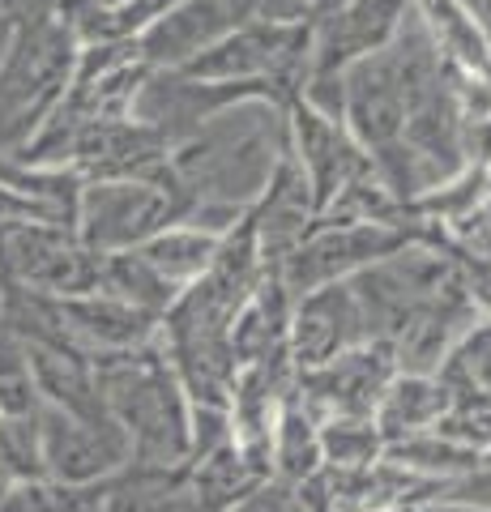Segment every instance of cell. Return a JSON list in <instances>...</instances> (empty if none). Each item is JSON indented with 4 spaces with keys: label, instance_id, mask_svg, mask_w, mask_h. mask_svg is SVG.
Instances as JSON below:
<instances>
[{
    "label": "cell",
    "instance_id": "cell-7",
    "mask_svg": "<svg viewBox=\"0 0 491 512\" xmlns=\"http://www.w3.org/2000/svg\"><path fill=\"white\" fill-rule=\"evenodd\" d=\"M308 47H312L308 22L252 18L248 26L231 30L227 39H218L201 56H193L180 73L201 77V82H269L287 99H295L308 77Z\"/></svg>",
    "mask_w": 491,
    "mask_h": 512
},
{
    "label": "cell",
    "instance_id": "cell-39",
    "mask_svg": "<svg viewBox=\"0 0 491 512\" xmlns=\"http://www.w3.org/2000/svg\"><path fill=\"white\" fill-rule=\"evenodd\" d=\"M103 9H120V5H129V0H99Z\"/></svg>",
    "mask_w": 491,
    "mask_h": 512
},
{
    "label": "cell",
    "instance_id": "cell-33",
    "mask_svg": "<svg viewBox=\"0 0 491 512\" xmlns=\"http://www.w3.org/2000/svg\"><path fill=\"white\" fill-rule=\"evenodd\" d=\"M436 504H462L474 512H491V461L462 474V478H453V483H445L436 495Z\"/></svg>",
    "mask_w": 491,
    "mask_h": 512
},
{
    "label": "cell",
    "instance_id": "cell-1",
    "mask_svg": "<svg viewBox=\"0 0 491 512\" xmlns=\"http://www.w3.org/2000/svg\"><path fill=\"white\" fill-rule=\"evenodd\" d=\"M282 150H287V116L261 99L227 107L201 133L171 146L167 171L193 205L188 222L227 235L261 201Z\"/></svg>",
    "mask_w": 491,
    "mask_h": 512
},
{
    "label": "cell",
    "instance_id": "cell-5",
    "mask_svg": "<svg viewBox=\"0 0 491 512\" xmlns=\"http://www.w3.org/2000/svg\"><path fill=\"white\" fill-rule=\"evenodd\" d=\"M188 214H193V205H188L184 188L163 167L150 180L82 184L73 231L94 252H124V248H141L146 239L176 227V222H188Z\"/></svg>",
    "mask_w": 491,
    "mask_h": 512
},
{
    "label": "cell",
    "instance_id": "cell-25",
    "mask_svg": "<svg viewBox=\"0 0 491 512\" xmlns=\"http://www.w3.org/2000/svg\"><path fill=\"white\" fill-rule=\"evenodd\" d=\"M218 231H205V227H193V222H176V227L158 231L154 239H146L137 252L163 274L167 282H176L180 291L193 286L205 269H210L214 252H218Z\"/></svg>",
    "mask_w": 491,
    "mask_h": 512
},
{
    "label": "cell",
    "instance_id": "cell-23",
    "mask_svg": "<svg viewBox=\"0 0 491 512\" xmlns=\"http://www.w3.org/2000/svg\"><path fill=\"white\" fill-rule=\"evenodd\" d=\"M261 483H269V478H261L252 470L244 461V453L235 448V440H227V444H218L214 453L188 461L184 495H188V504H193V512H231Z\"/></svg>",
    "mask_w": 491,
    "mask_h": 512
},
{
    "label": "cell",
    "instance_id": "cell-26",
    "mask_svg": "<svg viewBox=\"0 0 491 512\" xmlns=\"http://www.w3.org/2000/svg\"><path fill=\"white\" fill-rule=\"evenodd\" d=\"M415 18L423 22V30L436 39V47L445 52L449 64L466 73H483L491 77V64H487V47L474 30L470 13L462 9V0H410Z\"/></svg>",
    "mask_w": 491,
    "mask_h": 512
},
{
    "label": "cell",
    "instance_id": "cell-4",
    "mask_svg": "<svg viewBox=\"0 0 491 512\" xmlns=\"http://www.w3.org/2000/svg\"><path fill=\"white\" fill-rule=\"evenodd\" d=\"M410 244L453 248V239L415 214H410V222H316L304 235V244L282 261L278 278L287 282L291 295H304L316 286L355 278L359 269L389 261Z\"/></svg>",
    "mask_w": 491,
    "mask_h": 512
},
{
    "label": "cell",
    "instance_id": "cell-38",
    "mask_svg": "<svg viewBox=\"0 0 491 512\" xmlns=\"http://www.w3.org/2000/svg\"><path fill=\"white\" fill-rule=\"evenodd\" d=\"M423 512H474V508H462V504H427Z\"/></svg>",
    "mask_w": 491,
    "mask_h": 512
},
{
    "label": "cell",
    "instance_id": "cell-29",
    "mask_svg": "<svg viewBox=\"0 0 491 512\" xmlns=\"http://www.w3.org/2000/svg\"><path fill=\"white\" fill-rule=\"evenodd\" d=\"M385 436L376 419H355V414H334L321 419V457L325 466H372L385 457Z\"/></svg>",
    "mask_w": 491,
    "mask_h": 512
},
{
    "label": "cell",
    "instance_id": "cell-28",
    "mask_svg": "<svg viewBox=\"0 0 491 512\" xmlns=\"http://www.w3.org/2000/svg\"><path fill=\"white\" fill-rule=\"evenodd\" d=\"M453 397H491V316H479L432 372Z\"/></svg>",
    "mask_w": 491,
    "mask_h": 512
},
{
    "label": "cell",
    "instance_id": "cell-18",
    "mask_svg": "<svg viewBox=\"0 0 491 512\" xmlns=\"http://www.w3.org/2000/svg\"><path fill=\"white\" fill-rule=\"evenodd\" d=\"M252 227H257V244H261V261L269 274H278L282 261L304 244V235L316 227V197L304 167L295 163L291 146L282 150L269 188L261 192V201L252 205Z\"/></svg>",
    "mask_w": 491,
    "mask_h": 512
},
{
    "label": "cell",
    "instance_id": "cell-30",
    "mask_svg": "<svg viewBox=\"0 0 491 512\" xmlns=\"http://www.w3.org/2000/svg\"><path fill=\"white\" fill-rule=\"evenodd\" d=\"M0 414L5 419L39 414V393H35V376H30L26 346L5 320H0Z\"/></svg>",
    "mask_w": 491,
    "mask_h": 512
},
{
    "label": "cell",
    "instance_id": "cell-2",
    "mask_svg": "<svg viewBox=\"0 0 491 512\" xmlns=\"http://www.w3.org/2000/svg\"><path fill=\"white\" fill-rule=\"evenodd\" d=\"M94 376L107 414L129 436V466L176 470L193 448V402L171 372L163 346H141L124 355H94Z\"/></svg>",
    "mask_w": 491,
    "mask_h": 512
},
{
    "label": "cell",
    "instance_id": "cell-13",
    "mask_svg": "<svg viewBox=\"0 0 491 512\" xmlns=\"http://www.w3.org/2000/svg\"><path fill=\"white\" fill-rule=\"evenodd\" d=\"M338 120L346 124L363 154L380 163L393 150H402V128H406V86L398 73V60L385 47L368 60H359L355 69L342 73V103Z\"/></svg>",
    "mask_w": 491,
    "mask_h": 512
},
{
    "label": "cell",
    "instance_id": "cell-36",
    "mask_svg": "<svg viewBox=\"0 0 491 512\" xmlns=\"http://www.w3.org/2000/svg\"><path fill=\"white\" fill-rule=\"evenodd\" d=\"M462 9L470 13L474 30H479V39L487 47V64H491V0H462Z\"/></svg>",
    "mask_w": 491,
    "mask_h": 512
},
{
    "label": "cell",
    "instance_id": "cell-32",
    "mask_svg": "<svg viewBox=\"0 0 491 512\" xmlns=\"http://www.w3.org/2000/svg\"><path fill=\"white\" fill-rule=\"evenodd\" d=\"M432 431L474 453H491V397H453Z\"/></svg>",
    "mask_w": 491,
    "mask_h": 512
},
{
    "label": "cell",
    "instance_id": "cell-17",
    "mask_svg": "<svg viewBox=\"0 0 491 512\" xmlns=\"http://www.w3.org/2000/svg\"><path fill=\"white\" fill-rule=\"evenodd\" d=\"M359 342H368V329H363V312L355 303L351 282H329V286H316V291L295 295V308H291L295 376L338 359L342 350H351Z\"/></svg>",
    "mask_w": 491,
    "mask_h": 512
},
{
    "label": "cell",
    "instance_id": "cell-19",
    "mask_svg": "<svg viewBox=\"0 0 491 512\" xmlns=\"http://www.w3.org/2000/svg\"><path fill=\"white\" fill-rule=\"evenodd\" d=\"M60 325L86 350V355H124V350H141L158 342V325L163 320L133 308L107 291H86L73 299H56Z\"/></svg>",
    "mask_w": 491,
    "mask_h": 512
},
{
    "label": "cell",
    "instance_id": "cell-16",
    "mask_svg": "<svg viewBox=\"0 0 491 512\" xmlns=\"http://www.w3.org/2000/svg\"><path fill=\"white\" fill-rule=\"evenodd\" d=\"M282 116H287V146L308 175L312 197H316V218H321V210L334 201L338 188H346L351 180L372 171V158L363 154V146L346 133V124L338 116L312 107L304 94H295V99L282 107Z\"/></svg>",
    "mask_w": 491,
    "mask_h": 512
},
{
    "label": "cell",
    "instance_id": "cell-9",
    "mask_svg": "<svg viewBox=\"0 0 491 512\" xmlns=\"http://www.w3.org/2000/svg\"><path fill=\"white\" fill-rule=\"evenodd\" d=\"M274 103L287 107L291 99L269 82H201L180 69H150V77L141 82L137 99H133V116L141 124H150L167 146H180L193 133H201L214 116H223L235 103Z\"/></svg>",
    "mask_w": 491,
    "mask_h": 512
},
{
    "label": "cell",
    "instance_id": "cell-41",
    "mask_svg": "<svg viewBox=\"0 0 491 512\" xmlns=\"http://www.w3.org/2000/svg\"><path fill=\"white\" fill-rule=\"evenodd\" d=\"M487 175H491V167H487Z\"/></svg>",
    "mask_w": 491,
    "mask_h": 512
},
{
    "label": "cell",
    "instance_id": "cell-22",
    "mask_svg": "<svg viewBox=\"0 0 491 512\" xmlns=\"http://www.w3.org/2000/svg\"><path fill=\"white\" fill-rule=\"evenodd\" d=\"M445 410H449V389L436 376L398 372L389 380L372 419L380 427V436H385V444H398L406 436H419V431H432Z\"/></svg>",
    "mask_w": 491,
    "mask_h": 512
},
{
    "label": "cell",
    "instance_id": "cell-35",
    "mask_svg": "<svg viewBox=\"0 0 491 512\" xmlns=\"http://www.w3.org/2000/svg\"><path fill=\"white\" fill-rule=\"evenodd\" d=\"M60 5H65V0H0V9H5L13 22H26V18H52Z\"/></svg>",
    "mask_w": 491,
    "mask_h": 512
},
{
    "label": "cell",
    "instance_id": "cell-8",
    "mask_svg": "<svg viewBox=\"0 0 491 512\" xmlns=\"http://www.w3.org/2000/svg\"><path fill=\"white\" fill-rule=\"evenodd\" d=\"M457 274L453 248H432V244H410L389 261H376L368 269H359L351 282L355 303L363 312V329L368 342L393 346L398 333L419 316V308L432 299L440 286Z\"/></svg>",
    "mask_w": 491,
    "mask_h": 512
},
{
    "label": "cell",
    "instance_id": "cell-24",
    "mask_svg": "<svg viewBox=\"0 0 491 512\" xmlns=\"http://www.w3.org/2000/svg\"><path fill=\"white\" fill-rule=\"evenodd\" d=\"M99 291L116 295V299H124V303H133V308L150 312V316H158V320H163L171 303L180 299V286L167 282L137 248L103 252V261H99Z\"/></svg>",
    "mask_w": 491,
    "mask_h": 512
},
{
    "label": "cell",
    "instance_id": "cell-20",
    "mask_svg": "<svg viewBox=\"0 0 491 512\" xmlns=\"http://www.w3.org/2000/svg\"><path fill=\"white\" fill-rule=\"evenodd\" d=\"M291 308L295 295L287 291V282L278 274H265V282L231 320L235 372L252 363H291Z\"/></svg>",
    "mask_w": 491,
    "mask_h": 512
},
{
    "label": "cell",
    "instance_id": "cell-15",
    "mask_svg": "<svg viewBox=\"0 0 491 512\" xmlns=\"http://www.w3.org/2000/svg\"><path fill=\"white\" fill-rule=\"evenodd\" d=\"M252 18H261V0H176L150 26H141L133 43L150 69H184L193 56Z\"/></svg>",
    "mask_w": 491,
    "mask_h": 512
},
{
    "label": "cell",
    "instance_id": "cell-10",
    "mask_svg": "<svg viewBox=\"0 0 491 512\" xmlns=\"http://www.w3.org/2000/svg\"><path fill=\"white\" fill-rule=\"evenodd\" d=\"M406 18H410V0H342V5H334L325 18L312 22L304 90L342 82L346 69L385 52L398 39Z\"/></svg>",
    "mask_w": 491,
    "mask_h": 512
},
{
    "label": "cell",
    "instance_id": "cell-6",
    "mask_svg": "<svg viewBox=\"0 0 491 512\" xmlns=\"http://www.w3.org/2000/svg\"><path fill=\"white\" fill-rule=\"evenodd\" d=\"M103 252L82 244V235L52 218L0 222V286L47 299H73L99 291Z\"/></svg>",
    "mask_w": 491,
    "mask_h": 512
},
{
    "label": "cell",
    "instance_id": "cell-21",
    "mask_svg": "<svg viewBox=\"0 0 491 512\" xmlns=\"http://www.w3.org/2000/svg\"><path fill=\"white\" fill-rule=\"evenodd\" d=\"M325 466L321 457V419L299 402V393L291 389L278 406L274 436H269V478L282 487H299L304 478H312Z\"/></svg>",
    "mask_w": 491,
    "mask_h": 512
},
{
    "label": "cell",
    "instance_id": "cell-12",
    "mask_svg": "<svg viewBox=\"0 0 491 512\" xmlns=\"http://www.w3.org/2000/svg\"><path fill=\"white\" fill-rule=\"evenodd\" d=\"M291 491L304 512H389L436 504L440 483L380 457L372 466H321Z\"/></svg>",
    "mask_w": 491,
    "mask_h": 512
},
{
    "label": "cell",
    "instance_id": "cell-34",
    "mask_svg": "<svg viewBox=\"0 0 491 512\" xmlns=\"http://www.w3.org/2000/svg\"><path fill=\"white\" fill-rule=\"evenodd\" d=\"M334 5H342V0H261V18H269V22H308L312 26Z\"/></svg>",
    "mask_w": 491,
    "mask_h": 512
},
{
    "label": "cell",
    "instance_id": "cell-3",
    "mask_svg": "<svg viewBox=\"0 0 491 512\" xmlns=\"http://www.w3.org/2000/svg\"><path fill=\"white\" fill-rule=\"evenodd\" d=\"M82 39L65 18L13 22L0 52V154H22L73 86Z\"/></svg>",
    "mask_w": 491,
    "mask_h": 512
},
{
    "label": "cell",
    "instance_id": "cell-27",
    "mask_svg": "<svg viewBox=\"0 0 491 512\" xmlns=\"http://www.w3.org/2000/svg\"><path fill=\"white\" fill-rule=\"evenodd\" d=\"M385 457L398 461V466H406V470L423 474V478H432V483H440V487L491 461V453L462 448V444H453L449 436H440V431H419V436H406L398 444H389Z\"/></svg>",
    "mask_w": 491,
    "mask_h": 512
},
{
    "label": "cell",
    "instance_id": "cell-31",
    "mask_svg": "<svg viewBox=\"0 0 491 512\" xmlns=\"http://www.w3.org/2000/svg\"><path fill=\"white\" fill-rule=\"evenodd\" d=\"M18 483H47L39 461V427L30 419H5L0 414V495Z\"/></svg>",
    "mask_w": 491,
    "mask_h": 512
},
{
    "label": "cell",
    "instance_id": "cell-11",
    "mask_svg": "<svg viewBox=\"0 0 491 512\" xmlns=\"http://www.w3.org/2000/svg\"><path fill=\"white\" fill-rule=\"evenodd\" d=\"M39 461L43 478L56 487H90L116 478L133 461L129 436L116 419H73L52 406H39Z\"/></svg>",
    "mask_w": 491,
    "mask_h": 512
},
{
    "label": "cell",
    "instance_id": "cell-37",
    "mask_svg": "<svg viewBox=\"0 0 491 512\" xmlns=\"http://www.w3.org/2000/svg\"><path fill=\"white\" fill-rule=\"evenodd\" d=\"M9 30H13V18L0 9V52H5V43H9Z\"/></svg>",
    "mask_w": 491,
    "mask_h": 512
},
{
    "label": "cell",
    "instance_id": "cell-14",
    "mask_svg": "<svg viewBox=\"0 0 491 512\" xmlns=\"http://www.w3.org/2000/svg\"><path fill=\"white\" fill-rule=\"evenodd\" d=\"M393 376H398V355H393V346L359 342L351 350H342L338 359L312 367V372H299L295 393L316 419H334V414L372 419Z\"/></svg>",
    "mask_w": 491,
    "mask_h": 512
},
{
    "label": "cell",
    "instance_id": "cell-40",
    "mask_svg": "<svg viewBox=\"0 0 491 512\" xmlns=\"http://www.w3.org/2000/svg\"><path fill=\"white\" fill-rule=\"evenodd\" d=\"M389 512H423V508H389Z\"/></svg>",
    "mask_w": 491,
    "mask_h": 512
}]
</instances>
